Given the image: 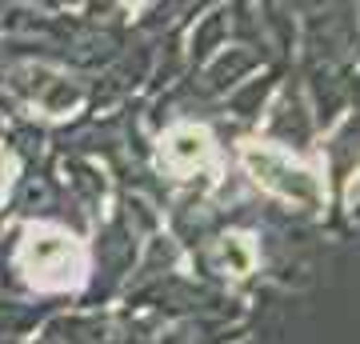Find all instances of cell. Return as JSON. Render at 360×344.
<instances>
[{"instance_id": "6da1fadb", "label": "cell", "mask_w": 360, "mask_h": 344, "mask_svg": "<svg viewBox=\"0 0 360 344\" xmlns=\"http://www.w3.org/2000/svg\"><path fill=\"white\" fill-rule=\"evenodd\" d=\"M16 260L28 284L44 293L80 288L89 276V248L60 224H28L16 248Z\"/></svg>"}, {"instance_id": "7a4b0ae2", "label": "cell", "mask_w": 360, "mask_h": 344, "mask_svg": "<svg viewBox=\"0 0 360 344\" xmlns=\"http://www.w3.org/2000/svg\"><path fill=\"white\" fill-rule=\"evenodd\" d=\"M240 165H245V172L264 192L304 208V212H316L324 204V196H328V184H324L321 168L304 165L300 156L284 153L276 144H257V141L240 144Z\"/></svg>"}, {"instance_id": "3957f363", "label": "cell", "mask_w": 360, "mask_h": 344, "mask_svg": "<svg viewBox=\"0 0 360 344\" xmlns=\"http://www.w3.org/2000/svg\"><path fill=\"white\" fill-rule=\"evenodd\" d=\"M160 168L172 180H188L200 172H217V144L200 125H176L160 136Z\"/></svg>"}, {"instance_id": "277c9868", "label": "cell", "mask_w": 360, "mask_h": 344, "mask_svg": "<svg viewBox=\"0 0 360 344\" xmlns=\"http://www.w3.org/2000/svg\"><path fill=\"white\" fill-rule=\"evenodd\" d=\"M16 77H25V80H16V84L25 89L28 108H37L40 116H68L80 104V89L68 84V77L52 72V68H32L28 64Z\"/></svg>"}, {"instance_id": "5b68a950", "label": "cell", "mask_w": 360, "mask_h": 344, "mask_svg": "<svg viewBox=\"0 0 360 344\" xmlns=\"http://www.w3.org/2000/svg\"><path fill=\"white\" fill-rule=\"evenodd\" d=\"M217 256H220V265L229 268L232 276H245V272H252V265H257V248H252V241H248V236H240V232L220 236Z\"/></svg>"}, {"instance_id": "8992f818", "label": "cell", "mask_w": 360, "mask_h": 344, "mask_svg": "<svg viewBox=\"0 0 360 344\" xmlns=\"http://www.w3.org/2000/svg\"><path fill=\"white\" fill-rule=\"evenodd\" d=\"M8 172H13V156L8 153H0V200H4V192H8Z\"/></svg>"}]
</instances>
